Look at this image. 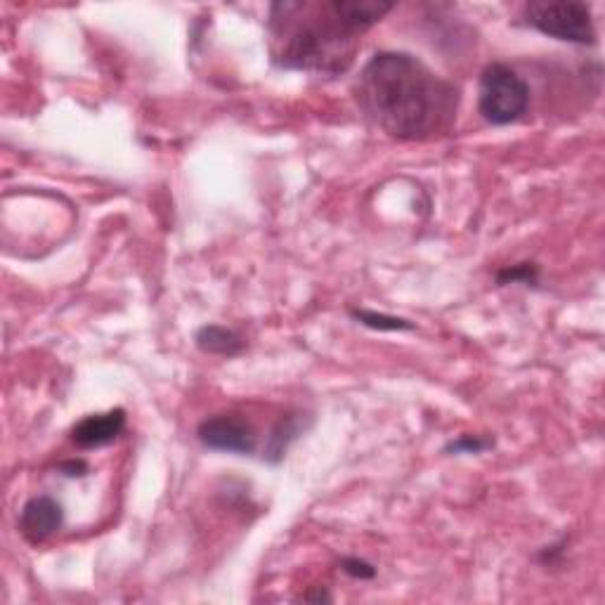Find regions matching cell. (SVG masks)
Returning <instances> with one entry per match:
<instances>
[{
    "label": "cell",
    "instance_id": "11",
    "mask_svg": "<svg viewBox=\"0 0 605 605\" xmlns=\"http://www.w3.org/2000/svg\"><path fill=\"white\" fill-rule=\"evenodd\" d=\"M539 282V268L535 263H518L511 265L502 272H497V284L506 286V284H532L535 286Z\"/></svg>",
    "mask_w": 605,
    "mask_h": 605
},
{
    "label": "cell",
    "instance_id": "12",
    "mask_svg": "<svg viewBox=\"0 0 605 605\" xmlns=\"http://www.w3.org/2000/svg\"><path fill=\"white\" fill-rule=\"evenodd\" d=\"M494 445L492 438H483V435H459L457 440H450L445 445V454H480L490 450Z\"/></svg>",
    "mask_w": 605,
    "mask_h": 605
},
{
    "label": "cell",
    "instance_id": "10",
    "mask_svg": "<svg viewBox=\"0 0 605 605\" xmlns=\"http://www.w3.org/2000/svg\"><path fill=\"white\" fill-rule=\"evenodd\" d=\"M350 317L362 327L374 329V331H414V322L405 320V317L386 315V312L376 310H364V308H353Z\"/></svg>",
    "mask_w": 605,
    "mask_h": 605
},
{
    "label": "cell",
    "instance_id": "2",
    "mask_svg": "<svg viewBox=\"0 0 605 605\" xmlns=\"http://www.w3.org/2000/svg\"><path fill=\"white\" fill-rule=\"evenodd\" d=\"M355 100L362 114L390 138L426 140L452 126L459 93L419 57L383 50L357 76Z\"/></svg>",
    "mask_w": 605,
    "mask_h": 605
},
{
    "label": "cell",
    "instance_id": "14",
    "mask_svg": "<svg viewBox=\"0 0 605 605\" xmlns=\"http://www.w3.org/2000/svg\"><path fill=\"white\" fill-rule=\"evenodd\" d=\"M60 473H62V476H67V478H81V476H86V473H88V464L83 459L64 461V464L60 466Z\"/></svg>",
    "mask_w": 605,
    "mask_h": 605
},
{
    "label": "cell",
    "instance_id": "13",
    "mask_svg": "<svg viewBox=\"0 0 605 605\" xmlns=\"http://www.w3.org/2000/svg\"><path fill=\"white\" fill-rule=\"evenodd\" d=\"M338 568L346 572L348 577H353V580H374V577H376L374 565L364 561V558H357V556L341 558Z\"/></svg>",
    "mask_w": 605,
    "mask_h": 605
},
{
    "label": "cell",
    "instance_id": "7",
    "mask_svg": "<svg viewBox=\"0 0 605 605\" xmlns=\"http://www.w3.org/2000/svg\"><path fill=\"white\" fill-rule=\"evenodd\" d=\"M126 428V412L112 409L104 414H90L71 428V440L81 450H95V447L112 445Z\"/></svg>",
    "mask_w": 605,
    "mask_h": 605
},
{
    "label": "cell",
    "instance_id": "3",
    "mask_svg": "<svg viewBox=\"0 0 605 605\" xmlns=\"http://www.w3.org/2000/svg\"><path fill=\"white\" fill-rule=\"evenodd\" d=\"M530 86L516 69L504 62L487 64L480 74L478 112L492 126H509L528 114Z\"/></svg>",
    "mask_w": 605,
    "mask_h": 605
},
{
    "label": "cell",
    "instance_id": "8",
    "mask_svg": "<svg viewBox=\"0 0 605 605\" xmlns=\"http://www.w3.org/2000/svg\"><path fill=\"white\" fill-rule=\"evenodd\" d=\"M194 343L201 353L206 355H220V357H234L244 350V338L237 331L220 327V324H206L194 334Z\"/></svg>",
    "mask_w": 605,
    "mask_h": 605
},
{
    "label": "cell",
    "instance_id": "1",
    "mask_svg": "<svg viewBox=\"0 0 605 605\" xmlns=\"http://www.w3.org/2000/svg\"><path fill=\"white\" fill-rule=\"evenodd\" d=\"M381 0H282L270 5L268 48L277 67L317 76L350 69L362 36L393 10Z\"/></svg>",
    "mask_w": 605,
    "mask_h": 605
},
{
    "label": "cell",
    "instance_id": "15",
    "mask_svg": "<svg viewBox=\"0 0 605 605\" xmlns=\"http://www.w3.org/2000/svg\"><path fill=\"white\" fill-rule=\"evenodd\" d=\"M305 601H331V596L324 589H320V591H317V594H308V596H305Z\"/></svg>",
    "mask_w": 605,
    "mask_h": 605
},
{
    "label": "cell",
    "instance_id": "4",
    "mask_svg": "<svg viewBox=\"0 0 605 605\" xmlns=\"http://www.w3.org/2000/svg\"><path fill=\"white\" fill-rule=\"evenodd\" d=\"M525 24L539 34L563 43L594 45L596 29L587 3H528L523 8Z\"/></svg>",
    "mask_w": 605,
    "mask_h": 605
},
{
    "label": "cell",
    "instance_id": "6",
    "mask_svg": "<svg viewBox=\"0 0 605 605\" xmlns=\"http://www.w3.org/2000/svg\"><path fill=\"white\" fill-rule=\"evenodd\" d=\"M64 523V509L57 499L41 494V497L29 499L19 513V530L26 542L41 544L55 535Z\"/></svg>",
    "mask_w": 605,
    "mask_h": 605
},
{
    "label": "cell",
    "instance_id": "5",
    "mask_svg": "<svg viewBox=\"0 0 605 605\" xmlns=\"http://www.w3.org/2000/svg\"><path fill=\"white\" fill-rule=\"evenodd\" d=\"M199 442L208 450L227 454H253L258 447V435L244 416L239 414H216L208 416L197 428Z\"/></svg>",
    "mask_w": 605,
    "mask_h": 605
},
{
    "label": "cell",
    "instance_id": "9",
    "mask_svg": "<svg viewBox=\"0 0 605 605\" xmlns=\"http://www.w3.org/2000/svg\"><path fill=\"white\" fill-rule=\"evenodd\" d=\"M301 431H303L301 414L286 416V419H282L275 426V431H272L268 445H265L263 457L272 461V464H277V461L284 457L286 450H289V445L298 438V433H301Z\"/></svg>",
    "mask_w": 605,
    "mask_h": 605
}]
</instances>
